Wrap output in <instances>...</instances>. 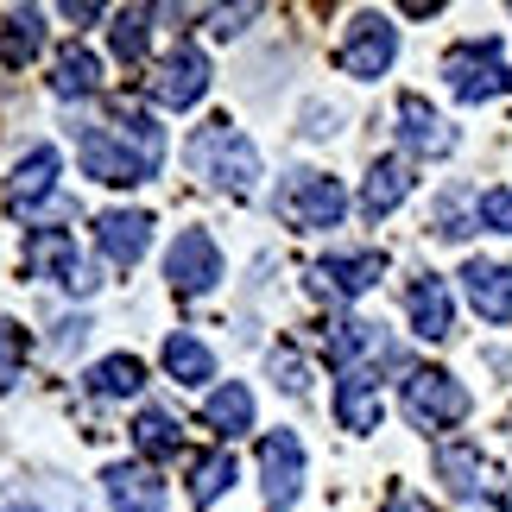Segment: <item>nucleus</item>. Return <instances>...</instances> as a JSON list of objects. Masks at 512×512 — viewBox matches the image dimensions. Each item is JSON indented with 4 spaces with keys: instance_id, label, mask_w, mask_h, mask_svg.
Here are the masks:
<instances>
[{
    "instance_id": "nucleus-1",
    "label": "nucleus",
    "mask_w": 512,
    "mask_h": 512,
    "mask_svg": "<svg viewBox=\"0 0 512 512\" xmlns=\"http://www.w3.org/2000/svg\"><path fill=\"white\" fill-rule=\"evenodd\" d=\"M76 159H83V171L95 184H114V190L146 184V177L165 165V127L152 121V114H140V108H121L114 127H83L76 133Z\"/></svg>"
},
{
    "instance_id": "nucleus-2",
    "label": "nucleus",
    "mask_w": 512,
    "mask_h": 512,
    "mask_svg": "<svg viewBox=\"0 0 512 512\" xmlns=\"http://www.w3.org/2000/svg\"><path fill=\"white\" fill-rule=\"evenodd\" d=\"M190 171L203 177V184H215V190L247 196L260 184V152H253V140L228 121V114H215V121H203L190 133Z\"/></svg>"
},
{
    "instance_id": "nucleus-3",
    "label": "nucleus",
    "mask_w": 512,
    "mask_h": 512,
    "mask_svg": "<svg viewBox=\"0 0 512 512\" xmlns=\"http://www.w3.org/2000/svg\"><path fill=\"white\" fill-rule=\"evenodd\" d=\"M405 418L418 424V430H456L468 418V386L456 380V373H443V367H411L405 373Z\"/></svg>"
},
{
    "instance_id": "nucleus-4",
    "label": "nucleus",
    "mask_w": 512,
    "mask_h": 512,
    "mask_svg": "<svg viewBox=\"0 0 512 512\" xmlns=\"http://www.w3.org/2000/svg\"><path fill=\"white\" fill-rule=\"evenodd\" d=\"M279 215L298 234H323V228H342L348 215V190L323 171H291V184L279 190Z\"/></svg>"
},
{
    "instance_id": "nucleus-5",
    "label": "nucleus",
    "mask_w": 512,
    "mask_h": 512,
    "mask_svg": "<svg viewBox=\"0 0 512 512\" xmlns=\"http://www.w3.org/2000/svg\"><path fill=\"white\" fill-rule=\"evenodd\" d=\"M26 272H32V279H57L70 298H89V291L102 285V279H95V266L76 253V234L70 228H32L26 234Z\"/></svg>"
},
{
    "instance_id": "nucleus-6",
    "label": "nucleus",
    "mask_w": 512,
    "mask_h": 512,
    "mask_svg": "<svg viewBox=\"0 0 512 512\" xmlns=\"http://www.w3.org/2000/svg\"><path fill=\"white\" fill-rule=\"evenodd\" d=\"M443 76L462 102H494L506 89V57H500L494 38H462V45L443 51Z\"/></svg>"
},
{
    "instance_id": "nucleus-7",
    "label": "nucleus",
    "mask_w": 512,
    "mask_h": 512,
    "mask_svg": "<svg viewBox=\"0 0 512 512\" xmlns=\"http://www.w3.org/2000/svg\"><path fill=\"white\" fill-rule=\"evenodd\" d=\"M392 57H399V26H392L386 13H361V19L348 26V38L336 45V70L373 83V76L392 70Z\"/></svg>"
},
{
    "instance_id": "nucleus-8",
    "label": "nucleus",
    "mask_w": 512,
    "mask_h": 512,
    "mask_svg": "<svg viewBox=\"0 0 512 512\" xmlns=\"http://www.w3.org/2000/svg\"><path fill=\"white\" fill-rule=\"evenodd\" d=\"M165 279L177 298H203V291H215V279H222V247H215L209 228H184L165 253Z\"/></svg>"
},
{
    "instance_id": "nucleus-9",
    "label": "nucleus",
    "mask_w": 512,
    "mask_h": 512,
    "mask_svg": "<svg viewBox=\"0 0 512 512\" xmlns=\"http://www.w3.org/2000/svg\"><path fill=\"white\" fill-rule=\"evenodd\" d=\"M203 89H209V57L190 45V38H177V51L159 64V76H152V102L159 108H196L203 102Z\"/></svg>"
},
{
    "instance_id": "nucleus-10",
    "label": "nucleus",
    "mask_w": 512,
    "mask_h": 512,
    "mask_svg": "<svg viewBox=\"0 0 512 512\" xmlns=\"http://www.w3.org/2000/svg\"><path fill=\"white\" fill-rule=\"evenodd\" d=\"M260 481H266V506H291L304 494V443L291 430L260 437Z\"/></svg>"
},
{
    "instance_id": "nucleus-11",
    "label": "nucleus",
    "mask_w": 512,
    "mask_h": 512,
    "mask_svg": "<svg viewBox=\"0 0 512 512\" xmlns=\"http://www.w3.org/2000/svg\"><path fill=\"white\" fill-rule=\"evenodd\" d=\"M386 279V253H336V260H317L310 266V291L317 298H361Z\"/></svg>"
},
{
    "instance_id": "nucleus-12",
    "label": "nucleus",
    "mask_w": 512,
    "mask_h": 512,
    "mask_svg": "<svg viewBox=\"0 0 512 512\" xmlns=\"http://www.w3.org/2000/svg\"><path fill=\"white\" fill-rule=\"evenodd\" d=\"M405 310H411V329H418L424 342L456 336V298H449V285L437 279V272H418V279L405 285Z\"/></svg>"
},
{
    "instance_id": "nucleus-13",
    "label": "nucleus",
    "mask_w": 512,
    "mask_h": 512,
    "mask_svg": "<svg viewBox=\"0 0 512 512\" xmlns=\"http://www.w3.org/2000/svg\"><path fill=\"white\" fill-rule=\"evenodd\" d=\"M437 481L449 487L456 500H475V494H500V475L487 468V456L475 443H437Z\"/></svg>"
},
{
    "instance_id": "nucleus-14",
    "label": "nucleus",
    "mask_w": 512,
    "mask_h": 512,
    "mask_svg": "<svg viewBox=\"0 0 512 512\" xmlns=\"http://www.w3.org/2000/svg\"><path fill=\"white\" fill-rule=\"evenodd\" d=\"M380 373L373 367H348L336 380V424L354 430V437H367V430H380Z\"/></svg>"
},
{
    "instance_id": "nucleus-15",
    "label": "nucleus",
    "mask_w": 512,
    "mask_h": 512,
    "mask_svg": "<svg viewBox=\"0 0 512 512\" xmlns=\"http://www.w3.org/2000/svg\"><path fill=\"white\" fill-rule=\"evenodd\" d=\"M95 241H102L108 266H140L146 247H152V215L146 209H108L95 222Z\"/></svg>"
},
{
    "instance_id": "nucleus-16",
    "label": "nucleus",
    "mask_w": 512,
    "mask_h": 512,
    "mask_svg": "<svg viewBox=\"0 0 512 512\" xmlns=\"http://www.w3.org/2000/svg\"><path fill=\"white\" fill-rule=\"evenodd\" d=\"M57 171H64V159H57V146H32L26 159L13 165V177H7V209H13V215L38 209V203H45V196L57 190Z\"/></svg>"
},
{
    "instance_id": "nucleus-17",
    "label": "nucleus",
    "mask_w": 512,
    "mask_h": 512,
    "mask_svg": "<svg viewBox=\"0 0 512 512\" xmlns=\"http://www.w3.org/2000/svg\"><path fill=\"white\" fill-rule=\"evenodd\" d=\"M462 291H468V304H475L481 323H506L512 317V266L468 260L462 266Z\"/></svg>"
},
{
    "instance_id": "nucleus-18",
    "label": "nucleus",
    "mask_w": 512,
    "mask_h": 512,
    "mask_svg": "<svg viewBox=\"0 0 512 512\" xmlns=\"http://www.w3.org/2000/svg\"><path fill=\"white\" fill-rule=\"evenodd\" d=\"M102 487H108L114 512H165V481L146 462H114L102 475Z\"/></svg>"
},
{
    "instance_id": "nucleus-19",
    "label": "nucleus",
    "mask_w": 512,
    "mask_h": 512,
    "mask_svg": "<svg viewBox=\"0 0 512 512\" xmlns=\"http://www.w3.org/2000/svg\"><path fill=\"white\" fill-rule=\"evenodd\" d=\"M399 140H405L411 152H424V159L456 152V133H449V121L424 102V95H399Z\"/></svg>"
},
{
    "instance_id": "nucleus-20",
    "label": "nucleus",
    "mask_w": 512,
    "mask_h": 512,
    "mask_svg": "<svg viewBox=\"0 0 512 512\" xmlns=\"http://www.w3.org/2000/svg\"><path fill=\"white\" fill-rule=\"evenodd\" d=\"M411 159H373V171H367V184H361V215L367 222H380V215H392L411 196Z\"/></svg>"
},
{
    "instance_id": "nucleus-21",
    "label": "nucleus",
    "mask_w": 512,
    "mask_h": 512,
    "mask_svg": "<svg viewBox=\"0 0 512 512\" xmlns=\"http://www.w3.org/2000/svg\"><path fill=\"white\" fill-rule=\"evenodd\" d=\"M38 51H45V13H38V7H13L7 26H0V64L19 70V64H32Z\"/></svg>"
},
{
    "instance_id": "nucleus-22",
    "label": "nucleus",
    "mask_w": 512,
    "mask_h": 512,
    "mask_svg": "<svg viewBox=\"0 0 512 512\" xmlns=\"http://www.w3.org/2000/svg\"><path fill=\"white\" fill-rule=\"evenodd\" d=\"M203 424L222 430V437H241V430H253V392H247L241 380L215 386L209 399H203Z\"/></svg>"
},
{
    "instance_id": "nucleus-23",
    "label": "nucleus",
    "mask_w": 512,
    "mask_h": 512,
    "mask_svg": "<svg viewBox=\"0 0 512 512\" xmlns=\"http://www.w3.org/2000/svg\"><path fill=\"white\" fill-rule=\"evenodd\" d=\"M165 373L177 386H209L215 380V354L196 342V336H184V329H177V336L165 342Z\"/></svg>"
},
{
    "instance_id": "nucleus-24",
    "label": "nucleus",
    "mask_w": 512,
    "mask_h": 512,
    "mask_svg": "<svg viewBox=\"0 0 512 512\" xmlns=\"http://www.w3.org/2000/svg\"><path fill=\"white\" fill-rule=\"evenodd\" d=\"M140 386H146V367L133 361V354H108V361L89 367V392H95V399H133Z\"/></svg>"
},
{
    "instance_id": "nucleus-25",
    "label": "nucleus",
    "mask_w": 512,
    "mask_h": 512,
    "mask_svg": "<svg viewBox=\"0 0 512 512\" xmlns=\"http://www.w3.org/2000/svg\"><path fill=\"white\" fill-rule=\"evenodd\" d=\"M51 89H57V95H95V89H102V64H95V51L70 45L64 57H57V76H51Z\"/></svg>"
},
{
    "instance_id": "nucleus-26",
    "label": "nucleus",
    "mask_w": 512,
    "mask_h": 512,
    "mask_svg": "<svg viewBox=\"0 0 512 512\" xmlns=\"http://www.w3.org/2000/svg\"><path fill=\"white\" fill-rule=\"evenodd\" d=\"M133 443H140V456H152V462H165V456H177V424H171V411H159V405H146L140 418H133Z\"/></svg>"
},
{
    "instance_id": "nucleus-27",
    "label": "nucleus",
    "mask_w": 512,
    "mask_h": 512,
    "mask_svg": "<svg viewBox=\"0 0 512 512\" xmlns=\"http://www.w3.org/2000/svg\"><path fill=\"white\" fill-rule=\"evenodd\" d=\"M234 475H241V468H234V456L228 449H215V456H203L196 462V475H190V506H215L234 487Z\"/></svg>"
},
{
    "instance_id": "nucleus-28",
    "label": "nucleus",
    "mask_w": 512,
    "mask_h": 512,
    "mask_svg": "<svg viewBox=\"0 0 512 512\" xmlns=\"http://www.w3.org/2000/svg\"><path fill=\"white\" fill-rule=\"evenodd\" d=\"M146 7H121L114 13V26H108V45H114V57H121V64H140L146 57Z\"/></svg>"
},
{
    "instance_id": "nucleus-29",
    "label": "nucleus",
    "mask_w": 512,
    "mask_h": 512,
    "mask_svg": "<svg viewBox=\"0 0 512 512\" xmlns=\"http://www.w3.org/2000/svg\"><path fill=\"white\" fill-rule=\"evenodd\" d=\"M19 361H26V329L13 317H0V392L19 386Z\"/></svg>"
},
{
    "instance_id": "nucleus-30",
    "label": "nucleus",
    "mask_w": 512,
    "mask_h": 512,
    "mask_svg": "<svg viewBox=\"0 0 512 512\" xmlns=\"http://www.w3.org/2000/svg\"><path fill=\"white\" fill-rule=\"evenodd\" d=\"M475 215H481V228H494V234H512V190H481Z\"/></svg>"
},
{
    "instance_id": "nucleus-31",
    "label": "nucleus",
    "mask_w": 512,
    "mask_h": 512,
    "mask_svg": "<svg viewBox=\"0 0 512 512\" xmlns=\"http://www.w3.org/2000/svg\"><path fill=\"white\" fill-rule=\"evenodd\" d=\"M437 234H443V241H462V234H468V196L462 190H449L437 203Z\"/></svg>"
},
{
    "instance_id": "nucleus-32",
    "label": "nucleus",
    "mask_w": 512,
    "mask_h": 512,
    "mask_svg": "<svg viewBox=\"0 0 512 512\" xmlns=\"http://www.w3.org/2000/svg\"><path fill=\"white\" fill-rule=\"evenodd\" d=\"M272 373L285 380V392H291V399H304V392H310V380H304V361H298L291 348H272Z\"/></svg>"
},
{
    "instance_id": "nucleus-33",
    "label": "nucleus",
    "mask_w": 512,
    "mask_h": 512,
    "mask_svg": "<svg viewBox=\"0 0 512 512\" xmlns=\"http://www.w3.org/2000/svg\"><path fill=\"white\" fill-rule=\"evenodd\" d=\"M253 13H260V7H234V13H215V26H209V32H215V38H234V32H247V19H253Z\"/></svg>"
},
{
    "instance_id": "nucleus-34",
    "label": "nucleus",
    "mask_w": 512,
    "mask_h": 512,
    "mask_svg": "<svg viewBox=\"0 0 512 512\" xmlns=\"http://www.w3.org/2000/svg\"><path fill=\"white\" fill-rule=\"evenodd\" d=\"M0 512H45V506H38L26 487H0Z\"/></svg>"
},
{
    "instance_id": "nucleus-35",
    "label": "nucleus",
    "mask_w": 512,
    "mask_h": 512,
    "mask_svg": "<svg viewBox=\"0 0 512 512\" xmlns=\"http://www.w3.org/2000/svg\"><path fill=\"white\" fill-rule=\"evenodd\" d=\"M83 336H89V317H64V323H57V348H76Z\"/></svg>"
},
{
    "instance_id": "nucleus-36",
    "label": "nucleus",
    "mask_w": 512,
    "mask_h": 512,
    "mask_svg": "<svg viewBox=\"0 0 512 512\" xmlns=\"http://www.w3.org/2000/svg\"><path fill=\"white\" fill-rule=\"evenodd\" d=\"M70 19H76V26H89V19H102V7H89V0H70V7H64Z\"/></svg>"
},
{
    "instance_id": "nucleus-37",
    "label": "nucleus",
    "mask_w": 512,
    "mask_h": 512,
    "mask_svg": "<svg viewBox=\"0 0 512 512\" xmlns=\"http://www.w3.org/2000/svg\"><path fill=\"white\" fill-rule=\"evenodd\" d=\"M386 512H424V500H411V494H392V506Z\"/></svg>"
}]
</instances>
